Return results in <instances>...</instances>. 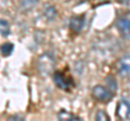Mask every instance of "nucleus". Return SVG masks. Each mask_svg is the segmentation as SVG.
I'll return each mask as SVG.
<instances>
[{
	"instance_id": "obj_14",
	"label": "nucleus",
	"mask_w": 130,
	"mask_h": 121,
	"mask_svg": "<svg viewBox=\"0 0 130 121\" xmlns=\"http://www.w3.org/2000/svg\"><path fill=\"white\" fill-rule=\"evenodd\" d=\"M36 3H37V1H23L21 3V7L22 8H25V9H30L31 7H34Z\"/></svg>"
},
{
	"instance_id": "obj_9",
	"label": "nucleus",
	"mask_w": 130,
	"mask_h": 121,
	"mask_svg": "<svg viewBox=\"0 0 130 121\" xmlns=\"http://www.w3.org/2000/svg\"><path fill=\"white\" fill-rule=\"evenodd\" d=\"M43 14H44V16H46L47 19H49V21H53V19L55 18V16H56V14H58V12H56L55 7L49 5V6L44 7Z\"/></svg>"
},
{
	"instance_id": "obj_4",
	"label": "nucleus",
	"mask_w": 130,
	"mask_h": 121,
	"mask_svg": "<svg viewBox=\"0 0 130 121\" xmlns=\"http://www.w3.org/2000/svg\"><path fill=\"white\" fill-rule=\"evenodd\" d=\"M116 69L120 77L127 78L130 76V55H124L116 63Z\"/></svg>"
},
{
	"instance_id": "obj_2",
	"label": "nucleus",
	"mask_w": 130,
	"mask_h": 121,
	"mask_svg": "<svg viewBox=\"0 0 130 121\" xmlns=\"http://www.w3.org/2000/svg\"><path fill=\"white\" fill-rule=\"evenodd\" d=\"M53 79L54 83L62 90H68L70 88H73L75 86L71 76L64 74L62 71H55L53 75Z\"/></svg>"
},
{
	"instance_id": "obj_5",
	"label": "nucleus",
	"mask_w": 130,
	"mask_h": 121,
	"mask_svg": "<svg viewBox=\"0 0 130 121\" xmlns=\"http://www.w3.org/2000/svg\"><path fill=\"white\" fill-rule=\"evenodd\" d=\"M116 117L121 121H130V104L127 100H119L116 107Z\"/></svg>"
},
{
	"instance_id": "obj_13",
	"label": "nucleus",
	"mask_w": 130,
	"mask_h": 121,
	"mask_svg": "<svg viewBox=\"0 0 130 121\" xmlns=\"http://www.w3.org/2000/svg\"><path fill=\"white\" fill-rule=\"evenodd\" d=\"M106 81H107V84H108V90H111L114 93V92L117 90V84L115 82V80H114L112 77H107Z\"/></svg>"
},
{
	"instance_id": "obj_11",
	"label": "nucleus",
	"mask_w": 130,
	"mask_h": 121,
	"mask_svg": "<svg viewBox=\"0 0 130 121\" xmlns=\"http://www.w3.org/2000/svg\"><path fill=\"white\" fill-rule=\"evenodd\" d=\"M10 34V24L6 19H0V35L7 37Z\"/></svg>"
},
{
	"instance_id": "obj_15",
	"label": "nucleus",
	"mask_w": 130,
	"mask_h": 121,
	"mask_svg": "<svg viewBox=\"0 0 130 121\" xmlns=\"http://www.w3.org/2000/svg\"><path fill=\"white\" fill-rule=\"evenodd\" d=\"M8 121H25L24 120L22 117H20V116H11V117H9L8 118Z\"/></svg>"
},
{
	"instance_id": "obj_12",
	"label": "nucleus",
	"mask_w": 130,
	"mask_h": 121,
	"mask_svg": "<svg viewBox=\"0 0 130 121\" xmlns=\"http://www.w3.org/2000/svg\"><path fill=\"white\" fill-rule=\"evenodd\" d=\"M95 121H111L109 116L104 110H98L95 114Z\"/></svg>"
},
{
	"instance_id": "obj_7",
	"label": "nucleus",
	"mask_w": 130,
	"mask_h": 121,
	"mask_svg": "<svg viewBox=\"0 0 130 121\" xmlns=\"http://www.w3.org/2000/svg\"><path fill=\"white\" fill-rule=\"evenodd\" d=\"M85 23V15H75L70 21V27L74 33H80L84 27Z\"/></svg>"
},
{
	"instance_id": "obj_3",
	"label": "nucleus",
	"mask_w": 130,
	"mask_h": 121,
	"mask_svg": "<svg viewBox=\"0 0 130 121\" xmlns=\"http://www.w3.org/2000/svg\"><path fill=\"white\" fill-rule=\"evenodd\" d=\"M113 94L114 93L111 90H108L107 88L103 86H100V84L93 87L92 89V96L99 102H108L112 99Z\"/></svg>"
},
{
	"instance_id": "obj_6",
	"label": "nucleus",
	"mask_w": 130,
	"mask_h": 121,
	"mask_svg": "<svg viewBox=\"0 0 130 121\" xmlns=\"http://www.w3.org/2000/svg\"><path fill=\"white\" fill-rule=\"evenodd\" d=\"M38 65L41 72H46V74H50L52 68H53V59L50 57V55L44 54L39 58Z\"/></svg>"
},
{
	"instance_id": "obj_10",
	"label": "nucleus",
	"mask_w": 130,
	"mask_h": 121,
	"mask_svg": "<svg viewBox=\"0 0 130 121\" xmlns=\"http://www.w3.org/2000/svg\"><path fill=\"white\" fill-rule=\"evenodd\" d=\"M13 49H14L13 43L6 42L0 46V53L2 54V56H9V55H11L12 52H13Z\"/></svg>"
},
{
	"instance_id": "obj_8",
	"label": "nucleus",
	"mask_w": 130,
	"mask_h": 121,
	"mask_svg": "<svg viewBox=\"0 0 130 121\" xmlns=\"http://www.w3.org/2000/svg\"><path fill=\"white\" fill-rule=\"evenodd\" d=\"M58 119L59 121H83L79 117L75 116L72 112L65 110V109H61L58 114Z\"/></svg>"
},
{
	"instance_id": "obj_1",
	"label": "nucleus",
	"mask_w": 130,
	"mask_h": 121,
	"mask_svg": "<svg viewBox=\"0 0 130 121\" xmlns=\"http://www.w3.org/2000/svg\"><path fill=\"white\" fill-rule=\"evenodd\" d=\"M117 29L125 39H130V12L118 17L116 22Z\"/></svg>"
}]
</instances>
